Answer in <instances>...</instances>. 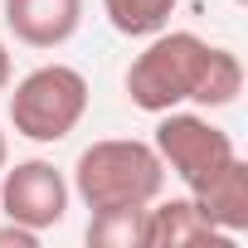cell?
Wrapping results in <instances>:
<instances>
[{"mask_svg": "<svg viewBox=\"0 0 248 248\" xmlns=\"http://www.w3.org/2000/svg\"><path fill=\"white\" fill-rule=\"evenodd\" d=\"M10 83H15V59H10V44L0 39V93H10Z\"/></svg>", "mask_w": 248, "mask_h": 248, "instance_id": "13", "label": "cell"}, {"mask_svg": "<svg viewBox=\"0 0 248 248\" xmlns=\"http://www.w3.org/2000/svg\"><path fill=\"white\" fill-rule=\"evenodd\" d=\"M180 0H102V15L117 34H127V39H151L170 25Z\"/></svg>", "mask_w": 248, "mask_h": 248, "instance_id": "10", "label": "cell"}, {"mask_svg": "<svg viewBox=\"0 0 248 248\" xmlns=\"http://www.w3.org/2000/svg\"><path fill=\"white\" fill-rule=\"evenodd\" d=\"M238 93H243V59L233 49H224V44H209V59H204V73H200L190 102L219 112V107L238 102Z\"/></svg>", "mask_w": 248, "mask_h": 248, "instance_id": "9", "label": "cell"}, {"mask_svg": "<svg viewBox=\"0 0 248 248\" xmlns=\"http://www.w3.org/2000/svg\"><path fill=\"white\" fill-rule=\"evenodd\" d=\"M190 243H233L224 238L200 209L190 195L180 200H151L146 204V229H141V248H190Z\"/></svg>", "mask_w": 248, "mask_h": 248, "instance_id": "8", "label": "cell"}, {"mask_svg": "<svg viewBox=\"0 0 248 248\" xmlns=\"http://www.w3.org/2000/svg\"><path fill=\"white\" fill-rule=\"evenodd\" d=\"M233 5H243V0H233Z\"/></svg>", "mask_w": 248, "mask_h": 248, "instance_id": "15", "label": "cell"}, {"mask_svg": "<svg viewBox=\"0 0 248 248\" xmlns=\"http://www.w3.org/2000/svg\"><path fill=\"white\" fill-rule=\"evenodd\" d=\"M5 161H10V146H5V132H0V170H5Z\"/></svg>", "mask_w": 248, "mask_h": 248, "instance_id": "14", "label": "cell"}, {"mask_svg": "<svg viewBox=\"0 0 248 248\" xmlns=\"http://www.w3.org/2000/svg\"><path fill=\"white\" fill-rule=\"evenodd\" d=\"M204 59H209V39H200L195 30H161V34H151L146 49L127 68V97H132V107L161 117V112L190 102L195 83L204 73Z\"/></svg>", "mask_w": 248, "mask_h": 248, "instance_id": "3", "label": "cell"}, {"mask_svg": "<svg viewBox=\"0 0 248 248\" xmlns=\"http://www.w3.org/2000/svg\"><path fill=\"white\" fill-rule=\"evenodd\" d=\"M88 78L73 63H39L10 93V127L34 146H54L88 117Z\"/></svg>", "mask_w": 248, "mask_h": 248, "instance_id": "2", "label": "cell"}, {"mask_svg": "<svg viewBox=\"0 0 248 248\" xmlns=\"http://www.w3.org/2000/svg\"><path fill=\"white\" fill-rule=\"evenodd\" d=\"M190 200H195V209H200L224 238L248 233V166H243V156H229V161L214 166L204 180H195V185H190Z\"/></svg>", "mask_w": 248, "mask_h": 248, "instance_id": "7", "label": "cell"}, {"mask_svg": "<svg viewBox=\"0 0 248 248\" xmlns=\"http://www.w3.org/2000/svg\"><path fill=\"white\" fill-rule=\"evenodd\" d=\"M151 146H156L161 166H166L185 190H190L195 180H204L214 166H224L229 156H238V146H233V137H229L224 127H214L204 112H180V107L161 112Z\"/></svg>", "mask_w": 248, "mask_h": 248, "instance_id": "4", "label": "cell"}, {"mask_svg": "<svg viewBox=\"0 0 248 248\" xmlns=\"http://www.w3.org/2000/svg\"><path fill=\"white\" fill-rule=\"evenodd\" d=\"M68 200H73L68 175L44 156H30V161H15L0 170V214L15 224H30L39 233L59 229L68 214Z\"/></svg>", "mask_w": 248, "mask_h": 248, "instance_id": "5", "label": "cell"}, {"mask_svg": "<svg viewBox=\"0 0 248 248\" xmlns=\"http://www.w3.org/2000/svg\"><path fill=\"white\" fill-rule=\"evenodd\" d=\"M68 185L88 209H146L166 190V166L151 141L102 137L78 151Z\"/></svg>", "mask_w": 248, "mask_h": 248, "instance_id": "1", "label": "cell"}, {"mask_svg": "<svg viewBox=\"0 0 248 248\" xmlns=\"http://www.w3.org/2000/svg\"><path fill=\"white\" fill-rule=\"evenodd\" d=\"M0 248H39V229L5 219V224H0Z\"/></svg>", "mask_w": 248, "mask_h": 248, "instance_id": "12", "label": "cell"}, {"mask_svg": "<svg viewBox=\"0 0 248 248\" xmlns=\"http://www.w3.org/2000/svg\"><path fill=\"white\" fill-rule=\"evenodd\" d=\"M146 209H93L88 219V243L93 248H141Z\"/></svg>", "mask_w": 248, "mask_h": 248, "instance_id": "11", "label": "cell"}, {"mask_svg": "<svg viewBox=\"0 0 248 248\" xmlns=\"http://www.w3.org/2000/svg\"><path fill=\"white\" fill-rule=\"evenodd\" d=\"M5 30L30 49H63L83 25V0H0Z\"/></svg>", "mask_w": 248, "mask_h": 248, "instance_id": "6", "label": "cell"}]
</instances>
